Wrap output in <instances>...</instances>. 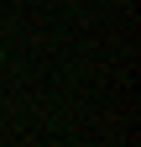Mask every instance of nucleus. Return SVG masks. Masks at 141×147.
<instances>
[{
  "label": "nucleus",
  "mask_w": 141,
  "mask_h": 147,
  "mask_svg": "<svg viewBox=\"0 0 141 147\" xmlns=\"http://www.w3.org/2000/svg\"><path fill=\"white\" fill-rule=\"evenodd\" d=\"M0 58H5V53H0Z\"/></svg>",
  "instance_id": "obj_1"
}]
</instances>
